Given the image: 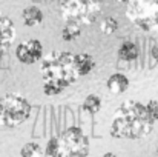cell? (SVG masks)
<instances>
[{
	"label": "cell",
	"mask_w": 158,
	"mask_h": 157,
	"mask_svg": "<svg viewBox=\"0 0 158 157\" xmlns=\"http://www.w3.org/2000/svg\"><path fill=\"white\" fill-rule=\"evenodd\" d=\"M15 57L23 65H34L43 59V45L37 39H28L17 45Z\"/></svg>",
	"instance_id": "obj_7"
},
{
	"label": "cell",
	"mask_w": 158,
	"mask_h": 157,
	"mask_svg": "<svg viewBox=\"0 0 158 157\" xmlns=\"http://www.w3.org/2000/svg\"><path fill=\"white\" fill-rule=\"evenodd\" d=\"M64 91V88L58 86L57 83H52V82H43V93L45 96H49V97H54V96H58Z\"/></svg>",
	"instance_id": "obj_17"
},
{
	"label": "cell",
	"mask_w": 158,
	"mask_h": 157,
	"mask_svg": "<svg viewBox=\"0 0 158 157\" xmlns=\"http://www.w3.org/2000/svg\"><path fill=\"white\" fill-rule=\"evenodd\" d=\"M81 108L89 112V114H97L100 109H102V99L97 96V94H88L83 100Z\"/></svg>",
	"instance_id": "obj_14"
},
{
	"label": "cell",
	"mask_w": 158,
	"mask_h": 157,
	"mask_svg": "<svg viewBox=\"0 0 158 157\" xmlns=\"http://www.w3.org/2000/svg\"><path fill=\"white\" fill-rule=\"evenodd\" d=\"M32 106L22 94L8 93L0 99V125L15 128L25 123L31 116Z\"/></svg>",
	"instance_id": "obj_5"
},
{
	"label": "cell",
	"mask_w": 158,
	"mask_h": 157,
	"mask_svg": "<svg viewBox=\"0 0 158 157\" xmlns=\"http://www.w3.org/2000/svg\"><path fill=\"white\" fill-rule=\"evenodd\" d=\"M155 154H157V157H158V146H157V151H155Z\"/></svg>",
	"instance_id": "obj_22"
},
{
	"label": "cell",
	"mask_w": 158,
	"mask_h": 157,
	"mask_svg": "<svg viewBox=\"0 0 158 157\" xmlns=\"http://www.w3.org/2000/svg\"><path fill=\"white\" fill-rule=\"evenodd\" d=\"M114 2H117V3H127L129 0H114Z\"/></svg>",
	"instance_id": "obj_21"
},
{
	"label": "cell",
	"mask_w": 158,
	"mask_h": 157,
	"mask_svg": "<svg viewBox=\"0 0 158 157\" xmlns=\"http://www.w3.org/2000/svg\"><path fill=\"white\" fill-rule=\"evenodd\" d=\"M20 157H43V148L37 142H28L22 146Z\"/></svg>",
	"instance_id": "obj_15"
},
{
	"label": "cell",
	"mask_w": 158,
	"mask_h": 157,
	"mask_svg": "<svg viewBox=\"0 0 158 157\" xmlns=\"http://www.w3.org/2000/svg\"><path fill=\"white\" fill-rule=\"evenodd\" d=\"M95 65H97L95 63V59L89 52L74 54V66H75V71H77V76L78 77H83V76L91 74L95 69Z\"/></svg>",
	"instance_id": "obj_10"
},
{
	"label": "cell",
	"mask_w": 158,
	"mask_h": 157,
	"mask_svg": "<svg viewBox=\"0 0 158 157\" xmlns=\"http://www.w3.org/2000/svg\"><path fill=\"white\" fill-rule=\"evenodd\" d=\"M43 12L39 6L35 5H31V6H26L23 11H22V20L26 26H37L43 22Z\"/></svg>",
	"instance_id": "obj_11"
},
{
	"label": "cell",
	"mask_w": 158,
	"mask_h": 157,
	"mask_svg": "<svg viewBox=\"0 0 158 157\" xmlns=\"http://www.w3.org/2000/svg\"><path fill=\"white\" fill-rule=\"evenodd\" d=\"M118 28H120V23L115 17H105L100 23V31L106 36H110V34L117 33Z\"/></svg>",
	"instance_id": "obj_16"
},
{
	"label": "cell",
	"mask_w": 158,
	"mask_h": 157,
	"mask_svg": "<svg viewBox=\"0 0 158 157\" xmlns=\"http://www.w3.org/2000/svg\"><path fill=\"white\" fill-rule=\"evenodd\" d=\"M102 157H118L117 154H114V153H105Z\"/></svg>",
	"instance_id": "obj_20"
},
{
	"label": "cell",
	"mask_w": 158,
	"mask_h": 157,
	"mask_svg": "<svg viewBox=\"0 0 158 157\" xmlns=\"http://www.w3.org/2000/svg\"><path fill=\"white\" fill-rule=\"evenodd\" d=\"M126 17L141 31H158V0H129Z\"/></svg>",
	"instance_id": "obj_6"
},
{
	"label": "cell",
	"mask_w": 158,
	"mask_h": 157,
	"mask_svg": "<svg viewBox=\"0 0 158 157\" xmlns=\"http://www.w3.org/2000/svg\"><path fill=\"white\" fill-rule=\"evenodd\" d=\"M14 39H15L14 22L8 15L0 12V59L3 57V54L6 52V50L12 45Z\"/></svg>",
	"instance_id": "obj_8"
},
{
	"label": "cell",
	"mask_w": 158,
	"mask_h": 157,
	"mask_svg": "<svg viewBox=\"0 0 158 157\" xmlns=\"http://www.w3.org/2000/svg\"><path fill=\"white\" fill-rule=\"evenodd\" d=\"M40 76L43 82H52L66 89L80 79L74 66V54L66 51H51L42 59Z\"/></svg>",
	"instance_id": "obj_3"
},
{
	"label": "cell",
	"mask_w": 158,
	"mask_h": 157,
	"mask_svg": "<svg viewBox=\"0 0 158 157\" xmlns=\"http://www.w3.org/2000/svg\"><path fill=\"white\" fill-rule=\"evenodd\" d=\"M89 139L80 126H69L52 136L45 150L43 157H88Z\"/></svg>",
	"instance_id": "obj_2"
},
{
	"label": "cell",
	"mask_w": 158,
	"mask_h": 157,
	"mask_svg": "<svg viewBox=\"0 0 158 157\" xmlns=\"http://www.w3.org/2000/svg\"><path fill=\"white\" fill-rule=\"evenodd\" d=\"M81 36V26L75 23H64L61 29V39L64 42H74Z\"/></svg>",
	"instance_id": "obj_13"
},
{
	"label": "cell",
	"mask_w": 158,
	"mask_h": 157,
	"mask_svg": "<svg viewBox=\"0 0 158 157\" xmlns=\"http://www.w3.org/2000/svg\"><path fill=\"white\" fill-rule=\"evenodd\" d=\"M131 86V80L127 79L126 74L123 72H114L107 77L106 80V88L109 93L115 94V96H120L123 93H126Z\"/></svg>",
	"instance_id": "obj_9"
},
{
	"label": "cell",
	"mask_w": 158,
	"mask_h": 157,
	"mask_svg": "<svg viewBox=\"0 0 158 157\" xmlns=\"http://www.w3.org/2000/svg\"><path fill=\"white\" fill-rule=\"evenodd\" d=\"M151 54H152V57L155 59V60H158V42L152 46V50H151Z\"/></svg>",
	"instance_id": "obj_19"
},
{
	"label": "cell",
	"mask_w": 158,
	"mask_h": 157,
	"mask_svg": "<svg viewBox=\"0 0 158 157\" xmlns=\"http://www.w3.org/2000/svg\"><path fill=\"white\" fill-rule=\"evenodd\" d=\"M155 123L149 119L146 106L138 100H126L118 106L110 122V136L115 139L138 140L154 131Z\"/></svg>",
	"instance_id": "obj_1"
},
{
	"label": "cell",
	"mask_w": 158,
	"mask_h": 157,
	"mask_svg": "<svg viewBox=\"0 0 158 157\" xmlns=\"http://www.w3.org/2000/svg\"><path fill=\"white\" fill-rule=\"evenodd\" d=\"M117 55H118V59L123 60V62H134V60L138 59L140 50H138L137 43H134V42H131V40H126V42H123V43L118 46Z\"/></svg>",
	"instance_id": "obj_12"
},
{
	"label": "cell",
	"mask_w": 158,
	"mask_h": 157,
	"mask_svg": "<svg viewBox=\"0 0 158 157\" xmlns=\"http://www.w3.org/2000/svg\"><path fill=\"white\" fill-rule=\"evenodd\" d=\"M144 106H146V111H148L149 119H151L154 123H157L158 122V99H152V100H149Z\"/></svg>",
	"instance_id": "obj_18"
},
{
	"label": "cell",
	"mask_w": 158,
	"mask_h": 157,
	"mask_svg": "<svg viewBox=\"0 0 158 157\" xmlns=\"http://www.w3.org/2000/svg\"><path fill=\"white\" fill-rule=\"evenodd\" d=\"M102 14V0H64L60 6V15L64 23L80 26L92 25Z\"/></svg>",
	"instance_id": "obj_4"
}]
</instances>
